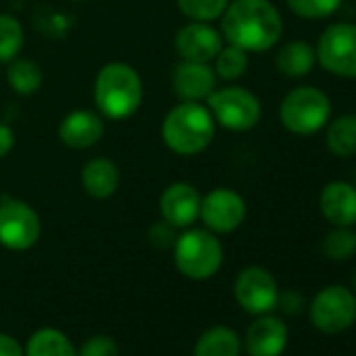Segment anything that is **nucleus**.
<instances>
[{"mask_svg":"<svg viewBox=\"0 0 356 356\" xmlns=\"http://www.w3.org/2000/svg\"><path fill=\"white\" fill-rule=\"evenodd\" d=\"M281 126L296 136H312L331 120V99L316 86L291 88L279 105Z\"/></svg>","mask_w":356,"mask_h":356,"instance_id":"obj_4","label":"nucleus"},{"mask_svg":"<svg viewBox=\"0 0 356 356\" xmlns=\"http://www.w3.org/2000/svg\"><path fill=\"white\" fill-rule=\"evenodd\" d=\"M220 34L245 53H266L283 36V17L270 0H231L220 17Z\"/></svg>","mask_w":356,"mask_h":356,"instance_id":"obj_1","label":"nucleus"},{"mask_svg":"<svg viewBox=\"0 0 356 356\" xmlns=\"http://www.w3.org/2000/svg\"><path fill=\"white\" fill-rule=\"evenodd\" d=\"M287 7L300 19L318 22L331 17L341 7V0H287Z\"/></svg>","mask_w":356,"mask_h":356,"instance_id":"obj_28","label":"nucleus"},{"mask_svg":"<svg viewBox=\"0 0 356 356\" xmlns=\"http://www.w3.org/2000/svg\"><path fill=\"white\" fill-rule=\"evenodd\" d=\"M312 325L327 335L341 333L356 321V296L343 285H329L321 289L310 304Z\"/></svg>","mask_w":356,"mask_h":356,"instance_id":"obj_9","label":"nucleus"},{"mask_svg":"<svg viewBox=\"0 0 356 356\" xmlns=\"http://www.w3.org/2000/svg\"><path fill=\"white\" fill-rule=\"evenodd\" d=\"M216 136V120L208 105L181 101L174 105L161 122L163 145L183 157L204 153Z\"/></svg>","mask_w":356,"mask_h":356,"instance_id":"obj_2","label":"nucleus"},{"mask_svg":"<svg viewBox=\"0 0 356 356\" xmlns=\"http://www.w3.org/2000/svg\"><path fill=\"white\" fill-rule=\"evenodd\" d=\"M323 254L333 262L350 260L356 254V231L352 227H333L323 239Z\"/></svg>","mask_w":356,"mask_h":356,"instance_id":"obj_26","label":"nucleus"},{"mask_svg":"<svg viewBox=\"0 0 356 356\" xmlns=\"http://www.w3.org/2000/svg\"><path fill=\"white\" fill-rule=\"evenodd\" d=\"M172 229H174V227H170L168 222L153 227V229H151V241H153L157 248H168V245H174L176 237L172 235Z\"/></svg>","mask_w":356,"mask_h":356,"instance_id":"obj_30","label":"nucleus"},{"mask_svg":"<svg viewBox=\"0 0 356 356\" xmlns=\"http://www.w3.org/2000/svg\"><path fill=\"white\" fill-rule=\"evenodd\" d=\"M202 193L191 183L178 181L163 189L159 197V212L163 222L174 229H187L200 220Z\"/></svg>","mask_w":356,"mask_h":356,"instance_id":"obj_13","label":"nucleus"},{"mask_svg":"<svg viewBox=\"0 0 356 356\" xmlns=\"http://www.w3.org/2000/svg\"><path fill=\"white\" fill-rule=\"evenodd\" d=\"M24 356H78V350L65 333L53 327H44L30 335Z\"/></svg>","mask_w":356,"mask_h":356,"instance_id":"obj_22","label":"nucleus"},{"mask_svg":"<svg viewBox=\"0 0 356 356\" xmlns=\"http://www.w3.org/2000/svg\"><path fill=\"white\" fill-rule=\"evenodd\" d=\"M279 304L285 308L287 314H298L302 310V306H304V298L298 291H287L283 296L279 293Z\"/></svg>","mask_w":356,"mask_h":356,"instance_id":"obj_32","label":"nucleus"},{"mask_svg":"<svg viewBox=\"0 0 356 356\" xmlns=\"http://www.w3.org/2000/svg\"><path fill=\"white\" fill-rule=\"evenodd\" d=\"M316 63L346 80L356 78V24L339 22L323 30L316 40Z\"/></svg>","mask_w":356,"mask_h":356,"instance_id":"obj_7","label":"nucleus"},{"mask_svg":"<svg viewBox=\"0 0 356 356\" xmlns=\"http://www.w3.org/2000/svg\"><path fill=\"white\" fill-rule=\"evenodd\" d=\"M193 356H241V339L231 327L214 325L200 335Z\"/></svg>","mask_w":356,"mask_h":356,"instance_id":"obj_21","label":"nucleus"},{"mask_svg":"<svg viewBox=\"0 0 356 356\" xmlns=\"http://www.w3.org/2000/svg\"><path fill=\"white\" fill-rule=\"evenodd\" d=\"M222 47H225V38L220 30L204 22L185 24L176 32V38H174V49L178 57H181V61L212 63Z\"/></svg>","mask_w":356,"mask_h":356,"instance_id":"obj_12","label":"nucleus"},{"mask_svg":"<svg viewBox=\"0 0 356 356\" xmlns=\"http://www.w3.org/2000/svg\"><path fill=\"white\" fill-rule=\"evenodd\" d=\"M275 65L277 72L285 78H304L316 65V51L306 40H291L279 49Z\"/></svg>","mask_w":356,"mask_h":356,"instance_id":"obj_19","label":"nucleus"},{"mask_svg":"<svg viewBox=\"0 0 356 356\" xmlns=\"http://www.w3.org/2000/svg\"><path fill=\"white\" fill-rule=\"evenodd\" d=\"M80 183L92 200H109L122 183L120 165L109 157H92L82 165Z\"/></svg>","mask_w":356,"mask_h":356,"instance_id":"obj_18","label":"nucleus"},{"mask_svg":"<svg viewBox=\"0 0 356 356\" xmlns=\"http://www.w3.org/2000/svg\"><path fill=\"white\" fill-rule=\"evenodd\" d=\"M229 3L231 0H176L178 9H181V13L189 22H204V24H212L220 19Z\"/></svg>","mask_w":356,"mask_h":356,"instance_id":"obj_27","label":"nucleus"},{"mask_svg":"<svg viewBox=\"0 0 356 356\" xmlns=\"http://www.w3.org/2000/svg\"><path fill=\"white\" fill-rule=\"evenodd\" d=\"M218 88V76L210 63L181 61L172 72V90L178 101L204 103Z\"/></svg>","mask_w":356,"mask_h":356,"instance_id":"obj_14","label":"nucleus"},{"mask_svg":"<svg viewBox=\"0 0 356 356\" xmlns=\"http://www.w3.org/2000/svg\"><path fill=\"white\" fill-rule=\"evenodd\" d=\"M174 264L193 281H206L214 277L225 260V250L216 233L208 229H189L174 241Z\"/></svg>","mask_w":356,"mask_h":356,"instance_id":"obj_5","label":"nucleus"},{"mask_svg":"<svg viewBox=\"0 0 356 356\" xmlns=\"http://www.w3.org/2000/svg\"><path fill=\"white\" fill-rule=\"evenodd\" d=\"M287 337V327L279 316L260 314L245 331V350L250 356H281Z\"/></svg>","mask_w":356,"mask_h":356,"instance_id":"obj_17","label":"nucleus"},{"mask_svg":"<svg viewBox=\"0 0 356 356\" xmlns=\"http://www.w3.org/2000/svg\"><path fill=\"white\" fill-rule=\"evenodd\" d=\"M352 283H354V289H356V273H354V279H352Z\"/></svg>","mask_w":356,"mask_h":356,"instance_id":"obj_34","label":"nucleus"},{"mask_svg":"<svg viewBox=\"0 0 356 356\" xmlns=\"http://www.w3.org/2000/svg\"><path fill=\"white\" fill-rule=\"evenodd\" d=\"M105 134L103 115L90 109L70 111L59 124V138L65 147L84 151L95 147Z\"/></svg>","mask_w":356,"mask_h":356,"instance_id":"obj_15","label":"nucleus"},{"mask_svg":"<svg viewBox=\"0 0 356 356\" xmlns=\"http://www.w3.org/2000/svg\"><path fill=\"white\" fill-rule=\"evenodd\" d=\"M76 3H82V0H76Z\"/></svg>","mask_w":356,"mask_h":356,"instance_id":"obj_35","label":"nucleus"},{"mask_svg":"<svg viewBox=\"0 0 356 356\" xmlns=\"http://www.w3.org/2000/svg\"><path fill=\"white\" fill-rule=\"evenodd\" d=\"M42 70L36 61L32 59H13L7 70V82L13 92L30 97L40 90L42 86Z\"/></svg>","mask_w":356,"mask_h":356,"instance_id":"obj_23","label":"nucleus"},{"mask_svg":"<svg viewBox=\"0 0 356 356\" xmlns=\"http://www.w3.org/2000/svg\"><path fill=\"white\" fill-rule=\"evenodd\" d=\"M233 293H235L237 304L254 316L268 314L270 310H275L279 306L277 279L273 277L270 270H266L262 266L243 268L235 279Z\"/></svg>","mask_w":356,"mask_h":356,"instance_id":"obj_10","label":"nucleus"},{"mask_svg":"<svg viewBox=\"0 0 356 356\" xmlns=\"http://www.w3.org/2000/svg\"><path fill=\"white\" fill-rule=\"evenodd\" d=\"M327 149L341 159L356 155V113H343L325 126Z\"/></svg>","mask_w":356,"mask_h":356,"instance_id":"obj_20","label":"nucleus"},{"mask_svg":"<svg viewBox=\"0 0 356 356\" xmlns=\"http://www.w3.org/2000/svg\"><path fill=\"white\" fill-rule=\"evenodd\" d=\"M40 216L24 200L0 197V245L13 252H26L40 239Z\"/></svg>","mask_w":356,"mask_h":356,"instance_id":"obj_8","label":"nucleus"},{"mask_svg":"<svg viewBox=\"0 0 356 356\" xmlns=\"http://www.w3.org/2000/svg\"><path fill=\"white\" fill-rule=\"evenodd\" d=\"M208 109L212 111L216 126L233 132H248L262 120L260 99L243 86L216 88L208 99Z\"/></svg>","mask_w":356,"mask_h":356,"instance_id":"obj_6","label":"nucleus"},{"mask_svg":"<svg viewBox=\"0 0 356 356\" xmlns=\"http://www.w3.org/2000/svg\"><path fill=\"white\" fill-rule=\"evenodd\" d=\"M24 26L13 15L0 13V63H11L24 49Z\"/></svg>","mask_w":356,"mask_h":356,"instance_id":"obj_25","label":"nucleus"},{"mask_svg":"<svg viewBox=\"0 0 356 356\" xmlns=\"http://www.w3.org/2000/svg\"><path fill=\"white\" fill-rule=\"evenodd\" d=\"M245 216H248V204L233 189L218 187L202 197L200 220L206 225L208 231L216 235H227L237 231L243 225Z\"/></svg>","mask_w":356,"mask_h":356,"instance_id":"obj_11","label":"nucleus"},{"mask_svg":"<svg viewBox=\"0 0 356 356\" xmlns=\"http://www.w3.org/2000/svg\"><path fill=\"white\" fill-rule=\"evenodd\" d=\"M15 147V132L9 124L0 122V159L7 157Z\"/></svg>","mask_w":356,"mask_h":356,"instance_id":"obj_31","label":"nucleus"},{"mask_svg":"<svg viewBox=\"0 0 356 356\" xmlns=\"http://www.w3.org/2000/svg\"><path fill=\"white\" fill-rule=\"evenodd\" d=\"M318 208L323 218L333 227L356 225V185L346 181H331L321 189Z\"/></svg>","mask_w":356,"mask_h":356,"instance_id":"obj_16","label":"nucleus"},{"mask_svg":"<svg viewBox=\"0 0 356 356\" xmlns=\"http://www.w3.org/2000/svg\"><path fill=\"white\" fill-rule=\"evenodd\" d=\"M0 356H24V348L13 335L0 333Z\"/></svg>","mask_w":356,"mask_h":356,"instance_id":"obj_33","label":"nucleus"},{"mask_svg":"<svg viewBox=\"0 0 356 356\" xmlns=\"http://www.w3.org/2000/svg\"><path fill=\"white\" fill-rule=\"evenodd\" d=\"M212 63H214V72H216V76L220 80L235 82V80H239L248 72V67H250V53H245L243 49L227 42Z\"/></svg>","mask_w":356,"mask_h":356,"instance_id":"obj_24","label":"nucleus"},{"mask_svg":"<svg viewBox=\"0 0 356 356\" xmlns=\"http://www.w3.org/2000/svg\"><path fill=\"white\" fill-rule=\"evenodd\" d=\"M78 356H120V348L113 337L95 335L80 346Z\"/></svg>","mask_w":356,"mask_h":356,"instance_id":"obj_29","label":"nucleus"},{"mask_svg":"<svg viewBox=\"0 0 356 356\" xmlns=\"http://www.w3.org/2000/svg\"><path fill=\"white\" fill-rule=\"evenodd\" d=\"M143 103V80L138 72L124 63H105L95 80V105L107 120H128Z\"/></svg>","mask_w":356,"mask_h":356,"instance_id":"obj_3","label":"nucleus"}]
</instances>
